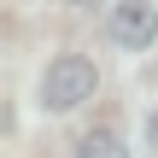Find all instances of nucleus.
<instances>
[{"label": "nucleus", "instance_id": "nucleus-4", "mask_svg": "<svg viewBox=\"0 0 158 158\" xmlns=\"http://www.w3.org/2000/svg\"><path fill=\"white\" fill-rule=\"evenodd\" d=\"M147 147H152V152H158V106H152V111H147Z\"/></svg>", "mask_w": 158, "mask_h": 158}, {"label": "nucleus", "instance_id": "nucleus-1", "mask_svg": "<svg viewBox=\"0 0 158 158\" xmlns=\"http://www.w3.org/2000/svg\"><path fill=\"white\" fill-rule=\"evenodd\" d=\"M35 94H41V111L70 117L76 106H88V100L100 94V70H94V59H82V53H59V59H47Z\"/></svg>", "mask_w": 158, "mask_h": 158}, {"label": "nucleus", "instance_id": "nucleus-2", "mask_svg": "<svg viewBox=\"0 0 158 158\" xmlns=\"http://www.w3.org/2000/svg\"><path fill=\"white\" fill-rule=\"evenodd\" d=\"M111 41L129 47V53H147L158 41V6H147V0H117L111 6Z\"/></svg>", "mask_w": 158, "mask_h": 158}, {"label": "nucleus", "instance_id": "nucleus-5", "mask_svg": "<svg viewBox=\"0 0 158 158\" xmlns=\"http://www.w3.org/2000/svg\"><path fill=\"white\" fill-rule=\"evenodd\" d=\"M70 6H94V0H70Z\"/></svg>", "mask_w": 158, "mask_h": 158}, {"label": "nucleus", "instance_id": "nucleus-3", "mask_svg": "<svg viewBox=\"0 0 158 158\" xmlns=\"http://www.w3.org/2000/svg\"><path fill=\"white\" fill-rule=\"evenodd\" d=\"M70 158H129V147H123L117 129H88V135H76Z\"/></svg>", "mask_w": 158, "mask_h": 158}]
</instances>
